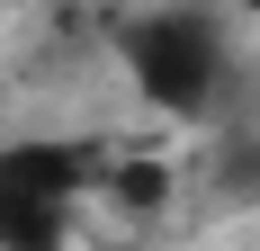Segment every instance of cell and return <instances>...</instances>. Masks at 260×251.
<instances>
[{
	"label": "cell",
	"instance_id": "2",
	"mask_svg": "<svg viewBox=\"0 0 260 251\" xmlns=\"http://www.w3.org/2000/svg\"><path fill=\"white\" fill-rule=\"evenodd\" d=\"M90 198V152L63 135L0 144V251H63Z\"/></svg>",
	"mask_w": 260,
	"mask_h": 251
},
{
	"label": "cell",
	"instance_id": "1",
	"mask_svg": "<svg viewBox=\"0 0 260 251\" xmlns=\"http://www.w3.org/2000/svg\"><path fill=\"white\" fill-rule=\"evenodd\" d=\"M117 54H126V81L144 90V108H161V117H207L234 72V45L207 9H144V18H126Z\"/></svg>",
	"mask_w": 260,
	"mask_h": 251
},
{
	"label": "cell",
	"instance_id": "3",
	"mask_svg": "<svg viewBox=\"0 0 260 251\" xmlns=\"http://www.w3.org/2000/svg\"><path fill=\"white\" fill-rule=\"evenodd\" d=\"M215 189H224V198H260V144H224Z\"/></svg>",
	"mask_w": 260,
	"mask_h": 251
},
{
	"label": "cell",
	"instance_id": "4",
	"mask_svg": "<svg viewBox=\"0 0 260 251\" xmlns=\"http://www.w3.org/2000/svg\"><path fill=\"white\" fill-rule=\"evenodd\" d=\"M242 18H260V0H242Z\"/></svg>",
	"mask_w": 260,
	"mask_h": 251
}]
</instances>
